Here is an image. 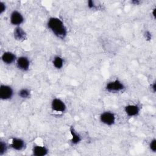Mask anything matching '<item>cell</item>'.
I'll return each mask as SVG.
<instances>
[{
    "mask_svg": "<svg viewBox=\"0 0 156 156\" xmlns=\"http://www.w3.org/2000/svg\"><path fill=\"white\" fill-rule=\"evenodd\" d=\"M5 10V5L4 2H0V13H2Z\"/></svg>",
    "mask_w": 156,
    "mask_h": 156,
    "instance_id": "ac0fdd59",
    "label": "cell"
},
{
    "mask_svg": "<svg viewBox=\"0 0 156 156\" xmlns=\"http://www.w3.org/2000/svg\"><path fill=\"white\" fill-rule=\"evenodd\" d=\"M33 154L35 156H44L48 153V149L44 146H35L32 150Z\"/></svg>",
    "mask_w": 156,
    "mask_h": 156,
    "instance_id": "8fae6325",
    "label": "cell"
},
{
    "mask_svg": "<svg viewBox=\"0 0 156 156\" xmlns=\"http://www.w3.org/2000/svg\"><path fill=\"white\" fill-rule=\"evenodd\" d=\"M150 149L151 150L154 152H156V140L155 139H153L151 142L150 143Z\"/></svg>",
    "mask_w": 156,
    "mask_h": 156,
    "instance_id": "e0dca14e",
    "label": "cell"
},
{
    "mask_svg": "<svg viewBox=\"0 0 156 156\" xmlns=\"http://www.w3.org/2000/svg\"><path fill=\"white\" fill-rule=\"evenodd\" d=\"M19 96L22 98H28L30 96V91L29 90L23 88L19 91Z\"/></svg>",
    "mask_w": 156,
    "mask_h": 156,
    "instance_id": "9a60e30c",
    "label": "cell"
},
{
    "mask_svg": "<svg viewBox=\"0 0 156 156\" xmlns=\"http://www.w3.org/2000/svg\"><path fill=\"white\" fill-rule=\"evenodd\" d=\"M16 65L20 69L23 71H27L29 68L30 62L26 57L21 56L17 59Z\"/></svg>",
    "mask_w": 156,
    "mask_h": 156,
    "instance_id": "8992f818",
    "label": "cell"
},
{
    "mask_svg": "<svg viewBox=\"0 0 156 156\" xmlns=\"http://www.w3.org/2000/svg\"><path fill=\"white\" fill-rule=\"evenodd\" d=\"M7 146L5 143L3 141H1L0 142V155H2L7 151Z\"/></svg>",
    "mask_w": 156,
    "mask_h": 156,
    "instance_id": "2e32d148",
    "label": "cell"
},
{
    "mask_svg": "<svg viewBox=\"0 0 156 156\" xmlns=\"http://www.w3.org/2000/svg\"><path fill=\"white\" fill-rule=\"evenodd\" d=\"M133 4H138L139 3H140V1H138V0H134V1H132V2Z\"/></svg>",
    "mask_w": 156,
    "mask_h": 156,
    "instance_id": "7402d4cb",
    "label": "cell"
},
{
    "mask_svg": "<svg viewBox=\"0 0 156 156\" xmlns=\"http://www.w3.org/2000/svg\"><path fill=\"white\" fill-rule=\"evenodd\" d=\"M53 65L57 69H60L63 65V60L60 56H55L53 60Z\"/></svg>",
    "mask_w": 156,
    "mask_h": 156,
    "instance_id": "5bb4252c",
    "label": "cell"
},
{
    "mask_svg": "<svg viewBox=\"0 0 156 156\" xmlns=\"http://www.w3.org/2000/svg\"><path fill=\"white\" fill-rule=\"evenodd\" d=\"M70 132H71V134L72 136L71 142L74 144L79 143L81 140V138H80V135L75 131L73 127H70Z\"/></svg>",
    "mask_w": 156,
    "mask_h": 156,
    "instance_id": "4fadbf2b",
    "label": "cell"
},
{
    "mask_svg": "<svg viewBox=\"0 0 156 156\" xmlns=\"http://www.w3.org/2000/svg\"><path fill=\"white\" fill-rule=\"evenodd\" d=\"M155 10H156V9H153V12H152V14H153V16L154 18H155Z\"/></svg>",
    "mask_w": 156,
    "mask_h": 156,
    "instance_id": "603a6c76",
    "label": "cell"
},
{
    "mask_svg": "<svg viewBox=\"0 0 156 156\" xmlns=\"http://www.w3.org/2000/svg\"><path fill=\"white\" fill-rule=\"evenodd\" d=\"M124 88V86L123 83L118 80L110 82L106 85V90L111 93H117L122 91Z\"/></svg>",
    "mask_w": 156,
    "mask_h": 156,
    "instance_id": "7a4b0ae2",
    "label": "cell"
},
{
    "mask_svg": "<svg viewBox=\"0 0 156 156\" xmlns=\"http://www.w3.org/2000/svg\"><path fill=\"white\" fill-rule=\"evenodd\" d=\"M48 26L52 33L57 37L63 39L67 34V30L63 21L56 17L49 18L48 22Z\"/></svg>",
    "mask_w": 156,
    "mask_h": 156,
    "instance_id": "6da1fadb",
    "label": "cell"
},
{
    "mask_svg": "<svg viewBox=\"0 0 156 156\" xmlns=\"http://www.w3.org/2000/svg\"><path fill=\"white\" fill-rule=\"evenodd\" d=\"M24 18L23 15L18 11H13L10 15V22L13 25L20 26L23 23Z\"/></svg>",
    "mask_w": 156,
    "mask_h": 156,
    "instance_id": "52a82bcc",
    "label": "cell"
},
{
    "mask_svg": "<svg viewBox=\"0 0 156 156\" xmlns=\"http://www.w3.org/2000/svg\"><path fill=\"white\" fill-rule=\"evenodd\" d=\"M14 37L16 40L21 41L24 40L26 38V34L24 30L20 27H17L14 30Z\"/></svg>",
    "mask_w": 156,
    "mask_h": 156,
    "instance_id": "7c38bea8",
    "label": "cell"
},
{
    "mask_svg": "<svg viewBox=\"0 0 156 156\" xmlns=\"http://www.w3.org/2000/svg\"><path fill=\"white\" fill-rule=\"evenodd\" d=\"M100 119L102 123L108 126H112L115 122V116L112 112H105L101 114Z\"/></svg>",
    "mask_w": 156,
    "mask_h": 156,
    "instance_id": "277c9868",
    "label": "cell"
},
{
    "mask_svg": "<svg viewBox=\"0 0 156 156\" xmlns=\"http://www.w3.org/2000/svg\"><path fill=\"white\" fill-rule=\"evenodd\" d=\"M144 36H145V38H146V40H150L151 38H152V35L151 34V33L148 31H146L144 33Z\"/></svg>",
    "mask_w": 156,
    "mask_h": 156,
    "instance_id": "d6986e66",
    "label": "cell"
},
{
    "mask_svg": "<svg viewBox=\"0 0 156 156\" xmlns=\"http://www.w3.org/2000/svg\"><path fill=\"white\" fill-rule=\"evenodd\" d=\"M152 91H153L154 93H155V91H156V85H155V82H154V83L152 84Z\"/></svg>",
    "mask_w": 156,
    "mask_h": 156,
    "instance_id": "44dd1931",
    "label": "cell"
},
{
    "mask_svg": "<svg viewBox=\"0 0 156 156\" xmlns=\"http://www.w3.org/2000/svg\"><path fill=\"white\" fill-rule=\"evenodd\" d=\"M11 147L16 151H21L25 147L24 141L21 138H14L12 140Z\"/></svg>",
    "mask_w": 156,
    "mask_h": 156,
    "instance_id": "ba28073f",
    "label": "cell"
},
{
    "mask_svg": "<svg viewBox=\"0 0 156 156\" xmlns=\"http://www.w3.org/2000/svg\"><path fill=\"white\" fill-rule=\"evenodd\" d=\"M2 60L6 64L12 63L16 59L15 55L11 52H5L1 57Z\"/></svg>",
    "mask_w": 156,
    "mask_h": 156,
    "instance_id": "30bf717a",
    "label": "cell"
},
{
    "mask_svg": "<svg viewBox=\"0 0 156 156\" xmlns=\"http://www.w3.org/2000/svg\"><path fill=\"white\" fill-rule=\"evenodd\" d=\"M52 109L57 112H64L66 110V105L65 103L60 99L55 98L54 99L51 103Z\"/></svg>",
    "mask_w": 156,
    "mask_h": 156,
    "instance_id": "5b68a950",
    "label": "cell"
},
{
    "mask_svg": "<svg viewBox=\"0 0 156 156\" xmlns=\"http://www.w3.org/2000/svg\"><path fill=\"white\" fill-rule=\"evenodd\" d=\"M125 112L129 116H135L140 112V108L137 105H128L125 107Z\"/></svg>",
    "mask_w": 156,
    "mask_h": 156,
    "instance_id": "9c48e42d",
    "label": "cell"
},
{
    "mask_svg": "<svg viewBox=\"0 0 156 156\" xmlns=\"http://www.w3.org/2000/svg\"><path fill=\"white\" fill-rule=\"evenodd\" d=\"M13 94V89L9 85H1L0 87V98L3 100L10 99Z\"/></svg>",
    "mask_w": 156,
    "mask_h": 156,
    "instance_id": "3957f363",
    "label": "cell"
},
{
    "mask_svg": "<svg viewBox=\"0 0 156 156\" xmlns=\"http://www.w3.org/2000/svg\"><path fill=\"white\" fill-rule=\"evenodd\" d=\"M88 5L89 7V8L90 9H92V8H94L95 7V5L94 4V1H89L88 2Z\"/></svg>",
    "mask_w": 156,
    "mask_h": 156,
    "instance_id": "ffe728a7",
    "label": "cell"
}]
</instances>
